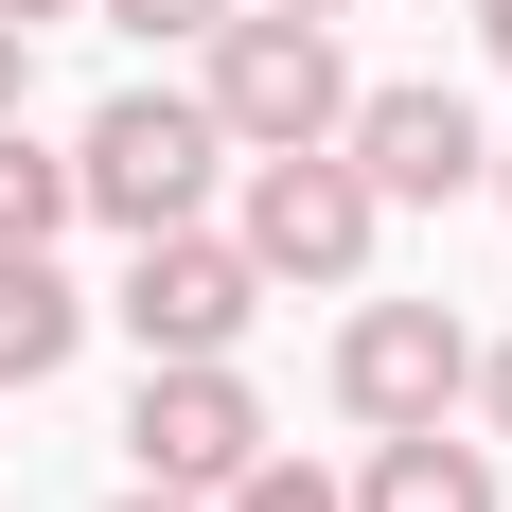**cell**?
Returning <instances> with one entry per match:
<instances>
[{
  "instance_id": "cell-7",
  "label": "cell",
  "mask_w": 512,
  "mask_h": 512,
  "mask_svg": "<svg viewBox=\"0 0 512 512\" xmlns=\"http://www.w3.org/2000/svg\"><path fill=\"white\" fill-rule=\"evenodd\" d=\"M460 389H477L460 301H354V318H336V407H354V424H442Z\"/></svg>"
},
{
  "instance_id": "cell-15",
  "label": "cell",
  "mask_w": 512,
  "mask_h": 512,
  "mask_svg": "<svg viewBox=\"0 0 512 512\" xmlns=\"http://www.w3.org/2000/svg\"><path fill=\"white\" fill-rule=\"evenodd\" d=\"M106 512H212V495H159V477H142V495H106Z\"/></svg>"
},
{
  "instance_id": "cell-14",
  "label": "cell",
  "mask_w": 512,
  "mask_h": 512,
  "mask_svg": "<svg viewBox=\"0 0 512 512\" xmlns=\"http://www.w3.org/2000/svg\"><path fill=\"white\" fill-rule=\"evenodd\" d=\"M460 407H477V424L512 442V354H477V389H460Z\"/></svg>"
},
{
  "instance_id": "cell-4",
  "label": "cell",
  "mask_w": 512,
  "mask_h": 512,
  "mask_svg": "<svg viewBox=\"0 0 512 512\" xmlns=\"http://www.w3.org/2000/svg\"><path fill=\"white\" fill-rule=\"evenodd\" d=\"M124 336L142 354H248V318H265V265L212 230V212H177V230H124Z\"/></svg>"
},
{
  "instance_id": "cell-18",
  "label": "cell",
  "mask_w": 512,
  "mask_h": 512,
  "mask_svg": "<svg viewBox=\"0 0 512 512\" xmlns=\"http://www.w3.org/2000/svg\"><path fill=\"white\" fill-rule=\"evenodd\" d=\"M283 18H354V0H283Z\"/></svg>"
},
{
  "instance_id": "cell-13",
  "label": "cell",
  "mask_w": 512,
  "mask_h": 512,
  "mask_svg": "<svg viewBox=\"0 0 512 512\" xmlns=\"http://www.w3.org/2000/svg\"><path fill=\"white\" fill-rule=\"evenodd\" d=\"M0 106H36V18H0Z\"/></svg>"
},
{
  "instance_id": "cell-17",
  "label": "cell",
  "mask_w": 512,
  "mask_h": 512,
  "mask_svg": "<svg viewBox=\"0 0 512 512\" xmlns=\"http://www.w3.org/2000/svg\"><path fill=\"white\" fill-rule=\"evenodd\" d=\"M477 195H512V142H495V159H477Z\"/></svg>"
},
{
  "instance_id": "cell-12",
  "label": "cell",
  "mask_w": 512,
  "mask_h": 512,
  "mask_svg": "<svg viewBox=\"0 0 512 512\" xmlns=\"http://www.w3.org/2000/svg\"><path fill=\"white\" fill-rule=\"evenodd\" d=\"M89 18H124V36H159V53H177V36H212L230 0H89Z\"/></svg>"
},
{
  "instance_id": "cell-2",
  "label": "cell",
  "mask_w": 512,
  "mask_h": 512,
  "mask_svg": "<svg viewBox=\"0 0 512 512\" xmlns=\"http://www.w3.org/2000/svg\"><path fill=\"white\" fill-rule=\"evenodd\" d=\"M212 195H230V124L195 89H106L71 124V212H106V230H177Z\"/></svg>"
},
{
  "instance_id": "cell-16",
  "label": "cell",
  "mask_w": 512,
  "mask_h": 512,
  "mask_svg": "<svg viewBox=\"0 0 512 512\" xmlns=\"http://www.w3.org/2000/svg\"><path fill=\"white\" fill-rule=\"evenodd\" d=\"M0 18H36V36H53V18H89V0H0Z\"/></svg>"
},
{
  "instance_id": "cell-3",
  "label": "cell",
  "mask_w": 512,
  "mask_h": 512,
  "mask_svg": "<svg viewBox=\"0 0 512 512\" xmlns=\"http://www.w3.org/2000/svg\"><path fill=\"white\" fill-rule=\"evenodd\" d=\"M195 53H212V71H195V106L230 124V159H265V142H336V106H354L336 18H283V0H230Z\"/></svg>"
},
{
  "instance_id": "cell-8",
  "label": "cell",
  "mask_w": 512,
  "mask_h": 512,
  "mask_svg": "<svg viewBox=\"0 0 512 512\" xmlns=\"http://www.w3.org/2000/svg\"><path fill=\"white\" fill-rule=\"evenodd\" d=\"M354 512H512V477H495V442H460V407H442V424H371Z\"/></svg>"
},
{
  "instance_id": "cell-5",
  "label": "cell",
  "mask_w": 512,
  "mask_h": 512,
  "mask_svg": "<svg viewBox=\"0 0 512 512\" xmlns=\"http://www.w3.org/2000/svg\"><path fill=\"white\" fill-rule=\"evenodd\" d=\"M336 159H354L389 212H460V195H477V159H495V124H477L442 71H389V89L336 106Z\"/></svg>"
},
{
  "instance_id": "cell-10",
  "label": "cell",
  "mask_w": 512,
  "mask_h": 512,
  "mask_svg": "<svg viewBox=\"0 0 512 512\" xmlns=\"http://www.w3.org/2000/svg\"><path fill=\"white\" fill-rule=\"evenodd\" d=\"M53 230H71V159L0 106V248H53Z\"/></svg>"
},
{
  "instance_id": "cell-11",
  "label": "cell",
  "mask_w": 512,
  "mask_h": 512,
  "mask_svg": "<svg viewBox=\"0 0 512 512\" xmlns=\"http://www.w3.org/2000/svg\"><path fill=\"white\" fill-rule=\"evenodd\" d=\"M212 512H354V477H318V460H283V442H265V460L230 477Z\"/></svg>"
},
{
  "instance_id": "cell-6",
  "label": "cell",
  "mask_w": 512,
  "mask_h": 512,
  "mask_svg": "<svg viewBox=\"0 0 512 512\" xmlns=\"http://www.w3.org/2000/svg\"><path fill=\"white\" fill-rule=\"evenodd\" d=\"M124 460L159 477V495H230V477L265 460V389L230 354H142V407H124Z\"/></svg>"
},
{
  "instance_id": "cell-1",
  "label": "cell",
  "mask_w": 512,
  "mask_h": 512,
  "mask_svg": "<svg viewBox=\"0 0 512 512\" xmlns=\"http://www.w3.org/2000/svg\"><path fill=\"white\" fill-rule=\"evenodd\" d=\"M371 230H389V195H371L336 142H265V159H230V248L265 265V301H283V283L354 301V283H371Z\"/></svg>"
},
{
  "instance_id": "cell-9",
  "label": "cell",
  "mask_w": 512,
  "mask_h": 512,
  "mask_svg": "<svg viewBox=\"0 0 512 512\" xmlns=\"http://www.w3.org/2000/svg\"><path fill=\"white\" fill-rule=\"evenodd\" d=\"M71 354H89V283L53 248H0V389H53Z\"/></svg>"
}]
</instances>
